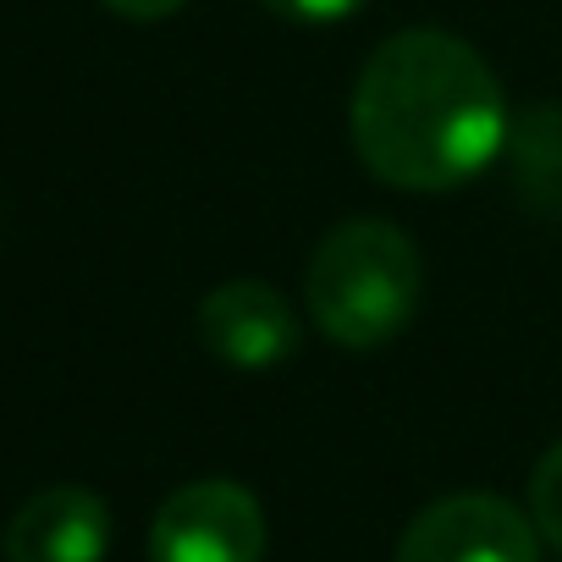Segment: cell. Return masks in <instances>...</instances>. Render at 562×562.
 I'll return each mask as SVG.
<instances>
[{
  "mask_svg": "<svg viewBox=\"0 0 562 562\" xmlns=\"http://www.w3.org/2000/svg\"><path fill=\"white\" fill-rule=\"evenodd\" d=\"M364 171L403 193L474 182L513 133L491 61L447 29H403L364 61L348 105Z\"/></svg>",
  "mask_w": 562,
  "mask_h": 562,
  "instance_id": "cell-1",
  "label": "cell"
},
{
  "mask_svg": "<svg viewBox=\"0 0 562 562\" xmlns=\"http://www.w3.org/2000/svg\"><path fill=\"white\" fill-rule=\"evenodd\" d=\"M425 293V259L414 237L381 215L342 221L321 237L304 270V310L326 342L375 353L408 331Z\"/></svg>",
  "mask_w": 562,
  "mask_h": 562,
  "instance_id": "cell-2",
  "label": "cell"
},
{
  "mask_svg": "<svg viewBox=\"0 0 562 562\" xmlns=\"http://www.w3.org/2000/svg\"><path fill=\"white\" fill-rule=\"evenodd\" d=\"M149 562H265V507L237 480L177 485L149 524Z\"/></svg>",
  "mask_w": 562,
  "mask_h": 562,
  "instance_id": "cell-3",
  "label": "cell"
},
{
  "mask_svg": "<svg viewBox=\"0 0 562 562\" xmlns=\"http://www.w3.org/2000/svg\"><path fill=\"white\" fill-rule=\"evenodd\" d=\"M392 562H540V529L507 496L458 491L403 529Z\"/></svg>",
  "mask_w": 562,
  "mask_h": 562,
  "instance_id": "cell-4",
  "label": "cell"
},
{
  "mask_svg": "<svg viewBox=\"0 0 562 562\" xmlns=\"http://www.w3.org/2000/svg\"><path fill=\"white\" fill-rule=\"evenodd\" d=\"M199 342L232 370H276L304 342L299 310L270 281H226L199 304Z\"/></svg>",
  "mask_w": 562,
  "mask_h": 562,
  "instance_id": "cell-5",
  "label": "cell"
},
{
  "mask_svg": "<svg viewBox=\"0 0 562 562\" xmlns=\"http://www.w3.org/2000/svg\"><path fill=\"white\" fill-rule=\"evenodd\" d=\"M111 551V507L89 485H50L7 524V562H100Z\"/></svg>",
  "mask_w": 562,
  "mask_h": 562,
  "instance_id": "cell-6",
  "label": "cell"
},
{
  "mask_svg": "<svg viewBox=\"0 0 562 562\" xmlns=\"http://www.w3.org/2000/svg\"><path fill=\"white\" fill-rule=\"evenodd\" d=\"M507 149L524 204L540 215H562V105H529L513 122Z\"/></svg>",
  "mask_w": 562,
  "mask_h": 562,
  "instance_id": "cell-7",
  "label": "cell"
},
{
  "mask_svg": "<svg viewBox=\"0 0 562 562\" xmlns=\"http://www.w3.org/2000/svg\"><path fill=\"white\" fill-rule=\"evenodd\" d=\"M529 518H535L540 540H551L562 551V441H551L529 474Z\"/></svg>",
  "mask_w": 562,
  "mask_h": 562,
  "instance_id": "cell-8",
  "label": "cell"
},
{
  "mask_svg": "<svg viewBox=\"0 0 562 562\" xmlns=\"http://www.w3.org/2000/svg\"><path fill=\"white\" fill-rule=\"evenodd\" d=\"M259 7L288 18V23H342L364 7V0H259Z\"/></svg>",
  "mask_w": 562,
  "mask_h": 562,
  "instance_id": "cell-9",
  "label": "cell"
},
{
  "mask_svg": "<svg viewBox=\"0 0 562 562\" xmlns=\"http://www.w3.org/2000/svg\"><path fill=\"white\" fill-rule=\"evenodd\" d=\"M100 7L116 12V18H127V23H160V18L182 12L188 0H100Z\"/></svg>",
  "mask_w": 562,
  "mask_h": 562,
  "instance_id": "cell-10",
  "label": "cell"
}]
</instances>
